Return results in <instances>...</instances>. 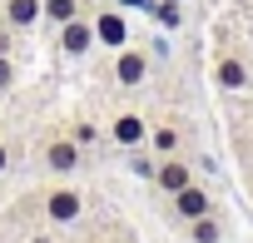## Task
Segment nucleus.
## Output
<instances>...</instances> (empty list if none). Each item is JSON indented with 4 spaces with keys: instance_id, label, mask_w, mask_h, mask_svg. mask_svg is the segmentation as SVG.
I'll return each instance as SVG.
<instances>
[{
    "instance_id": "1",
    "label": "nucleus",
    "mask_w": 253,
    "mask_h": 243,
    "mask_svg": "<svg viewBox=\"0 0 253 243\" xmlns=\"http://www.w3.org/2000/svg\"><path fill=\"white\" fill-rule=\"evenodd\" d=\"M89 25H94V40L104 50H124L129 45V20H124V10H99Z\"/></svg>"
},
{
    "instance_id": "2",
    "label": "nucleus",
    "mask_w": 253,
    "mask_h": 243,
    "mask_svg": "<svg viewBox=\"0 0 253 243\" xmlns=\"http://www.w3.org/2000/svg\"><path fill=\"white\" fill-rule=\"evenodd\" d=\"M144 80H149V55L124 45V50H119V60H114V84H124V89H139Z\"/></svg>"
},
{
    "instance_id": "3",
    "label": "nucleus",
    "mask_w": 253,
    "mask_h": 243,
    "mask_svg": "<svg viewBox=\"0 0 253 243\" xmlns=\"http://www.w3.org/2000/svg\"><path fill=\"white\" fill-rule=\"evenodd\" d=\"M80 213H84V199H80L75 189H65V184H60V189H50V194H45V218H50V223H75Z\"/></svg>"
},
{
    "instance_id": "4",
    "label": "nucleus",
    "mask_w": 253,
    "mask_h": 243,
    "mask_svg": "<svg viewBox=\"0 0 253 243\" xmlns=\"http://www.w3.org/2000/svg\"><path fill=\"white\" fill-rule=\"evenodd\" d=\"M109 139H114L119 149H139V144L149 139V129H144V114H134V109L114 114V124H109Z\"/></svg>"
},
{
    "instance_id": "5",
    "label": "nucleus",
    "mask_w": 253,
    "mask_h": 243,
    "mask_svg": "<svg viewBox=\"0 0 253 243\" xmlns=\"http://www.w3.org/2000/svg\"><path fill=\"white\" fill-rule=\"evenodd\" d=\"M89 45H94V25L89 20H65L60 25V55H70V60H80V55H89Z\"/></svg>"
},
{
    "instance_id": "6",
    "label": "nucleus",
    "mask_w": 253,
    "mask_h": 243,
    "mask_svg": "<svg viewBox=\"0 0 253 243\" xmlns=\"http://www.w3.org/2000/svg\"><path fill=\"white\" fill-rule=\"evenodd\" d=\"M154 184H159V189H164V194L174 199L179 189H189V184H194V169H189V164H184L179 154H164V164L154 169Z\"/></svg>"
},
{
    "instance_id": "7",
    "label": "nucleus",
    "mask_w": 253,
    "mask_h": 243,
    "mask_svg": "<svg viewBox=\"0 0 253 243\" xmlns=\"http://www.w3.org/2000/svg\"><path fill=\"white\" fill-rule=\"evenodd\" d=\"M174 213L189 223V218H199V213H213V199H209V189L204 184H189V189H179L174 194Z\"/></svg>"
},
{
    "instance_id": "8",
    "label": "nucleus",
    "mask_w": 253,
    "mask_h": 243,
    "mask_svg": "<svg viewBox=\"0 0 253 243\" xmlns=\"http://www.w3.org/2000/svg\"><path fill=\"white\" fill-rule=\"evenodd\" d=\"M45 164H50V174H75L80 169V144L75 139H50L45 144Z\"/></svg>"
},
{
    "instance_id": "9",
    "label": "nucleus",
    "mask_w": 253,
    "mask_h": 243,
    "mask_svg": "<svg viewBox=\"0 0 253 243\" xmlns=\"http://www.w3.org/2000/svg\"><path fill=\"white\" fill-rule=\"evenodd\" d=\"M5 25L10 30H30V25H40V0H5Z\"/></svg>"
},
{
    "instance_id": "10",
    "label": "nucleus",
    "mask_w": 253,
    "mask_h": 243,
    "mask_svg": "<svg viewBox=\"0 0 253 243\" xmlns=\"http://www.w3.org/2000/svg\"><path fill=\"white\" fill-rule=\"evenodd\" d=\"M213 84H218V89H243V84H248V65L233 60V55H223V60L213 65Z\"/></svg>"
},
{
    "instance_id": "11",
    "label": "nucleus",
    "mask_w": 253,
    "mask_h": 243,
    "mask_svg": "<svg viewBox=\"0 0 253 243\" xmlns=\"http://www.w3.org/2000/svg\"><path fill=\"white\" fill-rule=\"evenodd\" d=\"M189 238H194V243H218V238H223V223H218L213 213H199V218H189Z\"/></svg>"
},
{
    "instance_id": "12",
    "label": "nucleus",
    "mask_w": 253,
    "mask_h": 243,
    "mask_svg": "<svg viewBox=\"0 0 253 243\" xmlns=\"http://www.w3.org/2000/svg\"><path fill=\"white\" fill-rule=\"evenodd\" d=\"M75 15H80V0H40V20H50V25H65Z\"/></svg>"
},
{
    "instance_id": "13",
    "label": "nucleus",
    "mask_w": 253,
    "mask_h": 243,
    "mask_svg": "<svg viewBox=\"0 0 253 243\" xmlns=\"http://www.w3.org/2000/svg\"><path fill=\"white\" fill-rule=\"evenodd\" d=\"M149 149H159V154H179V129H174V124L149 129Z\"/></svg>"
},
{
    "instance_id": "14",
    "label": "nucleus",
    "mask_w": 253,
    "mask_h": 243,
    "mask_svg": "<svg viewBox=\"0 0 253 243\" xmlns=\"http://www.w3.org/2000/svg\"><path fill=\"white\" fill-rule=\"evenodd\" d=\"M154 20L164 30H179V0H154Z\"/></svg>"
},
{
    "instance_id": "15",
    "label": "nucleus",
    "mask_w": 253,
    "mask_h": 243,
    "mask_svg": "<svg viewBox=\"0 0 253 243\" xmlns=\"http://www.w3.org/2000/svg\"><path fill=\"white\" fill-rule=\"evenodd\" d=\"M10 84H15V60L0 55V89H10Z\"/></svg>"
},
{
    "instance_id": "16",
    "label": "nucleus",
    "mask_w": 253,
    "mask_h": 243,
    "mask_svg": "<svg viewBox=\"0 0 253 243\" xmlns=\"http://www.w3.org/2000/svg\"><path fill=\"white\" fill-rule=\"evenodd\" d=\"M70 139H75V144H94V124H75Z\"/></svg>"
},
{
    "instance_id": "17",
    "label": "nucleus",
    "mask_w": 253,
    "mask_h": 243,
    "mask_svg": "<svg viewBox=\"0 0 253 243\" xmlns=\"http://www.w3.org/2000/svg\"><path fill=\"white\" fill-rule=\"evenodd\" d=\"M124 10H154V0H119Z\"/></svg>"
},
{
    "instance_id": "18",
    "label": "nucleus",
    "mask_w": 253,
    "mask_h": 243,
    "mask_svg": "<svg viewBox=\"0 0 253 243\" xmlns=\"http://www.w3.org/2000/svg\"><path fill=\"white\" fill-rule=\"evenodd\" d=\"M10 35H15L10 25H0V55H5V50H10Z\"/></svg>"
},
{
    "instance_id": "19",
    "label": "nucleus",
    "mask_w": 253,
    "mask_h": 243,
    "mask_svg": "<svg viewBox=\"0 0 253 243\" xmlns=\"http://www.w3.org/2000/svg\"><path fill=\"white\" fill-rule=\"evenodd\" d=\"M5 164H10V149H5V139H0V174H5Z\"/></svg>"
},
{
    "instance_id": "20",
    "label": "nucleus",
    "mask_w": 253,
    "mask_h": 243,
    "mask_svg": "<svg viewBox=\"0 0 253 243\" xmlns=\"http://www.w3.org/2000/svg\"><path fill=\"white\" fill-rule=\"evenodd\" d=\"M179 5H184V0H179Z\"/></svg>"
}]
</instances>
